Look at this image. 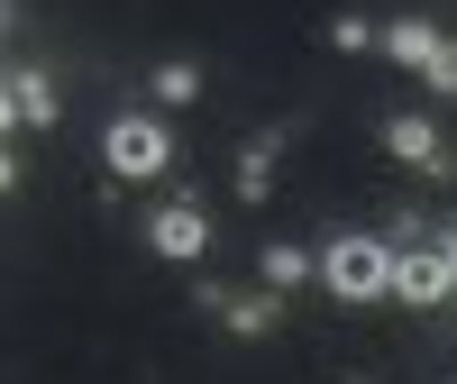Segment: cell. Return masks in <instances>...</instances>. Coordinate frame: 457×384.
Wrapping results in <instances>:
<instances>
[{
	"label": "cell",
	"mask_w": 457,
	"mask_h": 384,
	"mask_svg": "<svg viewBox=\"0 0 457 384\" xmlns=\"http://www.w3.org/2000/svg\"><path fill=\"white\" fill-rule=\"evenodd\" d=\"M101 165L120 174V183H146V174H165V165H174V138L146 120V110H120V120L101 129Z\"/></svg>",
	"instance_id": "obj_2"
},
{
	"label": "cell",
	"mask_w": 457,
	"mask_h": 384,
	"mask_svg": "<svg viewBox=\"0 0 457 384\" xmlns=\"http://www.w3.org/2000/svg\"><path fill=\"white\" fill-rule=\"evenodd\" d=\"M329 46H348V55H357V46H375V28H366V19H329Z\"/></svg>",
	"instance_id": "obj_12"
},
{
	"label": "cell",
	"mask_w": 457,
	"mask_h": 384,
	"mask_svg": "<svg viewBox=\"0 0 457 384\" xmlns=\"http://www.w3.org/2000/svg\"><path fill=\"white\" fill-rule=\"evenodd\" d=\"M312 275L338 293V302H385V275H394V247L385 238H329L312 256Z\"/></svg>",
	"instance_id": "obj_1"
},
{
	"label": "cell",
	"mask_w": 457,
	"mask_h": 384,
	"mask_svg": "<svg viewBox=\"0 0 457 384\" xmlns=\"http://www.w3.org/2000/svg\"><path fill=\"white\" fill-rule=\"evenodd\" d=\"M19 129V110H10V83H0V138H10Z\"/></svg>",
	"instance_id": "obj_14"
},
{
	"label": "cell",
	"mask_w": 457,
	"mask_h": 384,
	"mask_svg": "<svg viewBox=\"0 0 457 384\" xmlns=\"http://www.w3.org/2000/svg\"><path fill=\"white\" fill-rule=\"evenodd\" d=\"M448 284H457V238H448Z\"/></svg>",
	"instance_id": "obj_16"
},
{
	"label": "cell",
	"mask_w": 457,
	"mask_h": 384,
	"mask_svg": "<svg viewBox=\"0 0 457 384\" xmlns=\"http://www.w3.org/2000/svg\"><path fill=\"white\" fill-rule=\"evenodd\" d=\"M394 302H411V312H430V302H448V256L439 247H394V275H385Z\"/></svg>",
	"instance_id": "obj_3"
},
{
	"label": "cell",
	"mask_w": 457,
	"mask_h": 384,
	"mask_svg": "<svg viewBox=\"0 0 457 384\" xmlns=\"http://www.w3.org/2000/svg\"><path fill=\"white\" fill-rule=\"evenodd\" d=\"M385 146L403 165H421V174H448V138L421 120V110H403V120H385Z\"/></svg>",
	"instance_id": "obj_5"
},
{
	"label": "cell",
	"mask_w": 457,
	"mask_h": 384,
	"mask_svg": "<svg viewBox=\"0 0 457 384\" xmlns=\"http://www.w3.org/2000/svg\"><path fill=\"white\" fill-rule=\"evenodd\" d=\"M421 73H430V83H439V92H457V46H448V37H439V55H430Z\"/></svg>",
	"instance_id": "obj_13"
},
{
	"label": "cell",
	"mask_w": 457,
	"mask_h": 384,
	"mask_svg": "<svg viewBox=\"0 0 457 384\" xmlns=\"http://www.w3.org/2000/svg\"><path fill=\"white\" fill-rule=\"evenodd\" d=\"M10 110L28 129H55L64 120V92H55V73H10Z\"/></svg>",
	"instance_id": "obj_6"
},
{
	"label": "cell",
	"mask_w": 457,
	"mask_h": 384,
	"mask_svg": "<svg viewBox=\"0 0 457 384\" xmlns=\"http://www.w3.org/2000/svg\"><path fill=\"white\" fill-rule=\"evenodd\" d=\"M211 312H228V330H238V338H256L265 321H275V302H228V293H220V302H211Z\"/></svg>",
	"instance_id": "obj_10"
},
{
	"label": "cell",
	"mask_w": 457,
	"mask_h": 384,
	"mask_svg": "<svg viewBox=\"0 0 457 384\" xmlns=\"http://www.w3.org/2000/svg\"><path fill=\"white\" fill-rule=\"evenodd\" d=\"M146 247H156L165 265H193V256L211 247V220H202V202H165L156 220H146Z\"/></svg>",
	"instance_id": "obj_4"
},
{
	"label": "cell",
	"mask_w": 457,
	"mask_h": 384,
	"mask_svg": "<svg viewBox=\"0 0 457 384\" xmlns=\"http://www.w3.org/2000/svg\"><path fill=\"white\" fill-rule=\"evenodd\" d=\"M19 183V156H10V146H0V192H10Z\"/></svg>",
	"instance_id": "obj_15"
},
{
	"label": "cell",
	"mask_w": 457,
	"mask_h": 384,
	"mask_svg": "<svg viewBox=\"0 0 457 384\" xmlns=\"http://www.w3.org/2000/svg\"><path fill=\"white\" fill-rule=\"evenodd\" d=\"M0 28H10V10H0Z\"/></svg>",
	"instance_id": "obj_17"
},
{
	"label": "cell",
	"mask_w": 457,
	"mask_h": 384,
	"mask_svg": "<svg viewBox=\"0 0 457 384\" xmlns=\"http://www.w3.org/2000/svg\"><path fill=\"white\" fill-rule=\"evenodd\" d=\"M265 165H275V156H265V146H247V165H238V202H265V183H275Z\"/></svg>",
	"instance_id": "obj_11"
},
{
	"label": "cell",
	"mask_w": 457,
	"mask_h": 384,
	"mask_svg": "<svg viewBox=\"0 0 457 384\" xmlns=\"http://www.w3.org/2000/svg\"><path fill=\"white\" fill-rule=\"evenodd\" d=\"M156 101H202V64L193 55H165L156 64Z\"/></svg>",
	"instance_id": "obj_8"
},
{
	"label": "cell",
	"mask_w": 457,
	"mask_h": 384,
	"mask_svg": "<svg viewBox=\"0 0 457 384\" xmlns=\"http://www.w3.org/2000/svg\"><path fill=\"white\" fill-rule=\"evenodd\" d=\"M302 275H312V256H302V247H265V284H275V293H293Z\"/></svg>",
	"instance_id": "obj_9"
},
{
	"label": "cell",
	"mask_w": 457,
	"mask_h": 384,
	"mask_svg": "<svg viewBox=\"0 0 457 384\" xmlns=\"http://www.w3.org/2000/svg\"><path fill=\"white\" fill-rule=\"evenodd\" d=\"M385 55H394V64H430V55H439V28H430V19H394V28H385Z\"/></svg>",
	"instance_id": "obj_7"
}]
</instances>
